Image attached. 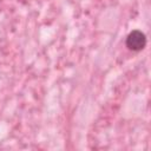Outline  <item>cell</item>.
<instances>
[{
    "mask_svg": "<svg viewBox=\"0 0 151 151\" xmlns=\"http://www.w3.org/2000/svg\"><path fill=\"white\" fill-rule=\"evenodd\" d=\"M125 44H126V47L131 51H134V52L142 51L146 45L145 34L142 31L134 29V31H132L127 34Z\"/></svg>",
    "mask_w": 151,
    "mask_h": 151,
    "instance_id": "obj_1",
    "label": "cell"
}]
</instances>
